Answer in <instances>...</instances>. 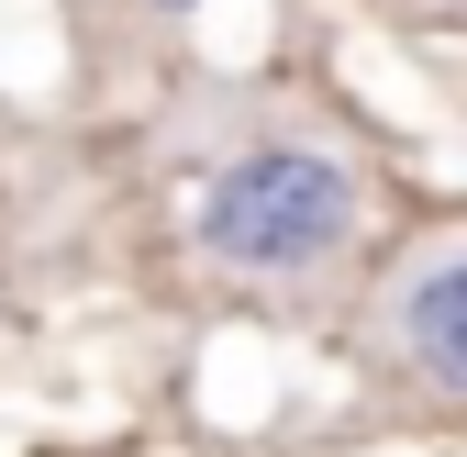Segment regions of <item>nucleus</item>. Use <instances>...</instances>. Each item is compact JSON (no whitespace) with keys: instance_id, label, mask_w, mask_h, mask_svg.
I'll return each instance as SVG.
<instances>
[{"instance_id":"2","label":"nucleus","mask_w":467,"mask_h":457,"mask_svg":"<svg viewBox=\"0 0 467 457\" xmlns=\"http://www.w3.org/2000/svg\"><path fill=\"white\" fill-rule=\"evenodd\" d=\"M379 357L434 402H467V246L412 257L379 291Z\"/></svg>"},{"instance_id":"1","label":"nucleus","mask_w":467,"mask_h":457,"mask_svg":"<svg viewBox=\"0 0 467 457\" xmlns=\"http://www.w3.org/2000/svg\"><path fill=\"white\" fill-rule=\"evenodd\" d=\"M345 235H357V167H345L334 145H289V134L278 145H245L212 179V201H201V246L223 268H256V279L312 268Z\"/></svg>"}]
</instances>
